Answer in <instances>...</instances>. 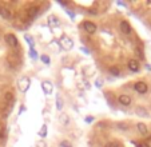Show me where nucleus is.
<instances>
[{
	"instance_id": "6e6552de",
	"label": "nucleus",
	"mask_w": 151,
	"mask_h": 147,
	"mask_svg": "<svg viewBox=\"0 0 151 147\" xmlns=\"http://www.w3.org/2000/svg\"><path fill=\"white\" fill-rule=\"evenodd\" d=\"M0 16L3 17V19H11L12 17V12L9 11L8 8H6V7H0Z\"/></svg>"
},
{
	"instance_id": "c756f323",
	"label": "nucleus",
	"mask_w": 151,
	"mask_h": 147,
	"mask_svg": "<svg viewBox=\"0 0 151 147\" xmlns=\"http://www.w3.org/2000/svg\"><path fill=\"white\" fill-rule=\"evenodd\" d=\"M82 51H83V52H86V54H88V52H90L88 50H86V48H82Z\"/></svg>"
},
{
	"instance_id": "2eb2a0df",
	"label": "nucleus",
	"mask_w": 151,
	"mask_h": 147,
	"mask_svg": "<svg viewBox=\"0 0 151 147\" xmlns=\"http://www.w3.org/2000/svg\"><path fill=\"white\" fill-rule=\"evenodd\" d=\"M4 136H6V127L3 122H0V139H3Z\"/></svg>"
},
{
	"instance_id": "dca6fc26",
	"label": "nucleus",
	"mask_w": 151,
	"mask_h": 147,
	"mask_svg": "<svg viewBox=\"0 0 151 147\" xmlns=\"http://www.w3.org/2000/svg\"><path fill=\"white\" fill-rule=\"evenodd\" d=\"M48 22L51 23L52 26H58V24H59V23H58V22H59V20H58V17H55L54 15H51V16L48 17Z\"/></svg>"
},
{
	"instance_id": "cd10ccee",
	"label": "nucleus",
	"mask_w": 151,
	"mask_h": 147,
	"mask_svg": "<svg viewBox=\"0 0 151 147\" xmlns=\"http://www.w3.org/2000/svg\"><path fill=\"white\" fill-rule=\"evenodd\" d=\"M137 56H140V58H142V51H140L139 48H137Z\"/></svg>"
},
{
	"instance_id": "f8f14e48",
	"label": "nucleus",
	"mask_w": 151,
	"mask_h": 147,
	"mask_svg": "<svg viewBox=\"0 0 151 147\" xmlns=\"http://www.w3.org/2000/svg\"><path fill=\"white\" fill-rule=\"evenodd\" d=\"M137 128H138V131H139L140 134H143V135H146V134H147V126H146L145 123H138Z\"/></svg>"
},
{
	"instance_id": "423d86ee",
	"label": "nucleus",
	"mask_w": 151,
	"mask_h": 147,
	"mask_svg": "<svg viewBox=\"0 0 151 147\" xmlns=\"http://www.w3.org/2000/svg\"><path fill=\"white\" fill-rule=\"evenodd\" d=\"M37 14H39V7L37 6H31L27 11V15H28L29 19H35L37 16Z\"/></svg>"
},
{
	"instance_id": "a211bd4d",
	"label": "nucleus",
	"mask_w": 151,
	"mask_h": 147,
	"mask_svg": "<svg viewBox=\"0 0 151 147\" xmlns=\"http://www.w3.org/2000/svg\"><path fill=\"white\" fill-rule=\"evenodd\" d=\"M56 108L58 110H62L63 108V102H62V99H60V96L56 98Z\"/></svg>"
},
{
	"instance_id": "ddd939ff",
	"label": "nucleus",
	"mask_w": 151,
	"mask_h": 147,
	"mask_svg": "<svg viewBox=\"0 0 151 147\" xmlns=\"http://www.w3.org/2000/svg\"><path fill=\"white\" fill-rule=\"evenodd\" d=\"M137 114L139 116H145V118L146 116H148V112H147V110H146L145 107H138L137 108Z\"/></svg>"
},
{
	"instance_id": "7ed1b4c3",
	"label": "nucleus",
	"mask_w": 151,
	"mask_h": 147,
	"mask_svg": "<svg viewBox=\"0 0 151 147\" xmlns=\"http://www.w3.org/2000/svg\"><path fill=\"white\" fill-rule=\"evenodd\" d=\"M6 42L7 44L12 45V47H17V44H19V42H17L16 36L14 34H6Z\"/></svg>"
},
{
	"instance_id": "c85d7f7f",
	"label": "nucleus",
	"mask_w": 151,
	"mask_h": 147,
	"mask_svg": "<svg viewBox=\"0 0 151 147\" xmlns=\"http://www.w3.org/2000/svg\"><path fill=\"white\" fill-rule=\"evenodd\" d=\"M138 147H148V144H146V143H140Z\"/></svg>"
},
{
	"instance_id": "393cba45",
	"label": "nucleus",
	"mask_w": 151,
	"mask_h": 147,
	"mask_svg": "<svg viewBox=\"0 0 151 147\" xmlns=\"http://www.w3.org/2000/svg\"><path fill=\"white\" fill-rule=\"evenodd\" d=\"M31 56L34 58V59H36L37 58V54H36V51H35L34 48H31Z\"/></svg>"
},
{
	"instance_id": "5701e85b",
	"label": "nucleus",
	"mask_w": 151,
	"mask_h": 147,
	"mask_svg": "<svg viewBox=\"0 0 151 147\" xmlns=\"http://www.w3.org/2000/svg\"><path fill=\"white\" fill-rule=\"evenodd\" d=\"M26 40H27V42H28V43H29V45H31V48H32V47H34V42H32L31 36H28V35H27V36H26Z\"/></svg>"
},
{
	"instance_id": "412c9836",
	"label": "nucleus",
	"mask_w": 151,
	"mask_h": 147,
	"mask_svg": "<svg viewBox=\"0 0 151 147\" xmlns=\"http://www.w3.org/2000/svg\"><path fill=\"white\" fill-rule=\"evenodd\" d=\"M40 59H42L43 63H46V64H50V58L47 56V55H42V56H40Z\"/></svg>"
},
{
	"instance_id": "6ab92c4d",
	"label": "nucleus",
	"mask_w": 151,
	"mask_h": 147,
	"mask_svg": "<svg viewBox=\"0 0 151 147\" xmlns=\"http://www.w3.org/2000/svg\"><path fill=\"white\" fill-rule=\"evenodd\" d=\"M110 72H111V74H114L115 76H119V75H120V71L118 70L116 67H111V68H110Z\"/></svg>"
},
{
	"instance_id": "bb28decb",
	"label": "nucleus",
	"mask_w": 151,
	"mask_h": 147,
	"mask_svg": "<svg viewBox=\"0 0 151 147\" xmlns=\"http://www.w3.org/2000/svg\"><path fill=\"white\" fill-rule=\"evenodd\" d=\"M92 120H94V118H92V116H87V118H86V122H87V123H91Z\"/></svg>"
},
{
	"instance_id": "f257e3e1",
	"label": "nucleus",
	"mask_w": 151,
	"mask_h": 147,
	"mask_svg": "<svg viewBox=\"0 0 151 147\" xmlns=\"http://www.w3.org/2000/svg\"><path fill=\"white\" fill-rule=\"evenodd\" d=\"M83 27H84V30L87 31V34H95V32H96V26H95V23L90 22V20H86V22L83 23Z\"/></svg>"
},
{
	"instance_id": "9b49d317",
	"label": "nucleus",
	"mask_w": 151,
	"mask_h": 147,
	"mask_svg": "<svg viewBox=\"0 0 151 147\" xmlns=\"http://www.w3.org/2000/svg\"><path fill=\"white\" fill-rule=\"evenodd\" d=\"M62 45H63V48H66V50H71L72 48V40L70 39V37H63Z\"/></svg>"
},
{
	"instance_id": "b1692460",
	"label": "nucleus",
	"mask_w": 151,
	"mask_h": 147,
	"mask_svg": "<svg viewBox=\"0 0 151 147\" xmlns=\"http://www.w3.org/2000/svg\"><path fill=\"white\" fill-rule=\"evenodd\" d=\"M102 84H103V80L102 79H96V82H95V86H96V87H102Z\"/></svg>"
},
{
	"instance_id": "a878e982",
	"label": "nucleus",
	"mask_w": 151,
	"mask_h": 147,
	"mask_svg": "<svg viewBox=\"0 0 151 147\" xmlns=\"http://www.w3.org/2000/svg\"><path fill=\"white\" fill-rule=\"evenodd\" d=\"M60 146H62V147H72L68 142H62V143H60Z\"/></svg>"
},
{
	"instance_id": "9d476101",
	"label": "nucleus",
	"mask_w": 151,
	"mask_h": 147,
	"mask_svg": "<svg viewBox=\"0 0 151 147\" xmlns=\"http://www.w3.org/2000/svg\"><path fill=\"white\" fill-rule=\"evenodd\" d=\"M118 100H119L120 104L128 106L130 103H131V96H130V95H120L119 98H118Z\"/></svg>"
},
{
	"instance_id": "1a4fd4ad",
	"label": "nucleus",
	"mask_w": 151,
	"mask_h": 147,
	"mask_svg": "<svg viewBox=\"0 0 151 147\" xmlns=\"http://www.w3.org/2000/svg\"><path fill=\"white\" fill-rule=\"evenodd\" d=\"M42 87H43V91H44V94H47V95H50V94L52 92V83L48 82V80L43 82L42 83Z\"/></svg>"
},
{
	"instance_id": "f03ea898",
	"label": "nucleus",
	"mask_w": 151,
	"mask_h": 147,
	"mask_svg": "<svg viewBox=\"0 0 151 147\" xmlns=\"http://www.w3.org/2000/svg\"><path fill=\"white\" fill-rule=\"evenodd\" d=\"M134 88H135V91L139 94H146L148 91V86L146 84L145 82H137L134 84Z\"/></svg>"
},
{
	"instance_id": "aec40b11",
	"label": "nucleus",
	"mask_w": 151,
	"mask_h": 147,
	"mask_svg": "<svg viewBox=\"0 0 151 147\" xmlns=\"http://www.w3.org/2000/svg\"><path fill=\"white\" fill-rule=\"evenodd\" d=\"M116 126H118V128H119V130H123V131L128 128V125H127V123H118Z\"/></svg>"
},
{
	"instance_id": "20e7f679",
	"label": "nucleus",
	"mask_w": 151,
	"mask_h": 147,
	"mask_svg": "<svg viewBox=\"0 0 151 147\" xmlns=\"http://www.w3.org/2000/svg\"><path fill=\"white\" fill-rule=\"evenodd\" d=\"M28 87H29V79H28V78H22V79L19 80V88H20V91L26 92V91L28 90Z\"/></svg>"
},
{
	"instance_id": "0eeeda50",
	"label": "nucleus",
	"mask_w": 151,
	"mask_h": 147,
	"mask_svg": "<svg viewBox=\"0 0 151 147\" xmlns=\"http://www.w3.org/2000/svg\"><path fill=\"white\" fill-rule=\"evenodd\" d=\"M139 66L140 64L137 59H130V62H128V70L132 71V72H137L139 70Z\"/></svg>"
},
{
	"instance_id": "39448f33",
	"label": "nucleus",
	"mask_w": 151,
	"mask_h": 147,
	"mask_svg": "<svg viewBox=\"0 0 151 147\" xmlns=\"http://www.w3.org/2000/svg\"><path fill=\"white\" fill-rule=\"evenodd\" d=\"M120 31H122V34H124V35L131 34V27H130V24H128L126 20L120 22Z\"/></svg>"
},
{
	"instance_id": "4468645a",
	"label": "nucleus",
	"mask_w": 151,
	"mask_h": 147,
	"mask_svg": "<svg viewBox=\"0 0 151 147\" xmlns=\"http://www.w3.org/2000/svg\"><path fill=\"white\" fill-rule=\"evenodd\" d=\"M60 122H62L63 125H68V123H70V118H68V115H66V114L60 115Z\"/></svg>"
},
{
	"instance_id": "f3484780",
	"label": "nucleus",
	"mask_w": 151,
	"mask_h": 147,
	"mask_svg": "<svg viewBox=\"0 0 151 147\" xmlns=\"http://www.w3.org/2000/svg\"><path fill=\"white\" fill-rule=\"evenodd\" d=\"M40 136H43V138H44V136L47 135V126L46 125H43L42 126V128H40Z\"/></svg>"
},
{
	"instance_id": "4be33fe9",
	"label": "nucleus",
	"mask_w": 151,
	"mask_h": 147,
	"mask_svg": "<svg viewBox=\"0 0 151 147\" xmlns=\"http://www.w3.org/2000/svg\"><path fill=\"white\" fill-rule=\"evenodd\" d=\"M104 147H119V144H118L116 142H109V143L106 144Z\"/></svg>"
}]
</instances>
